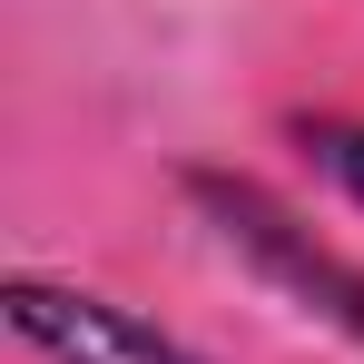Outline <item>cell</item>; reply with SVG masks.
I'll list each match as a JSON object with an SVG mask.
<instances>
[{"label":"cell","mask_w":364,"mask_h":364,"mask_svg":"<svg viewBox=\"0 0 364 364\" xmlns=\"http://www.w3.org/2000/svg\"><path fill=\"white\" fill-rule=\"evenodd\" d=\"M187 207H197L217 237L237 246L266 286H286L305 315H325V325L364 355V266H345L335 246H315V227H305V217H286L256 178H227V168H187Z\"/></svg>","instance_id":"obj_1"},{"label":"cell","mask_w":364,"mask_h":364,"mask_svg":"<svg viewBox=\"0 0 364 364\" xmlns=\"http://www.w3.org/2000/svg\"><path fill=\"white\" fill-rule=\"evenodd\" d=\"M0 315H10V335L40 364H207L168 325H148L138 305L99 296V286H69V276H10Z\"/></svg>","instance_id":"obj_2"},{"label":"cell","mask_w":364,"mask_h":364,"mask_svg":"<svg viewBox=\"0 0 364 364\" xmlns=\"http://www.w3.org/2000/svg\"><path fill=\"white\" fill-rule=\"evenodd\" d=\"M296 148H305V158H315V168H325V178H335V187L364 207V128H355V119L305 109V119H296Z\"/></svg>","instance_id":"obj_3"}]
</instances>
